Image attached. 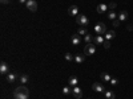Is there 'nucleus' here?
I'll use <instances>...</instances> for the list:
<instances>
[{"instance_id":"nucleus-32","label":"nucleus","mask_w":133,"mask_h":99,"mask_svg":"<svg viewBox=\"0 0 133 99\" xmlns=\"http://www.w3.org/2000/svg\"><path fill=\"white\" fill-rule=\"evenodd\" d=\"M19 2H20L21 4H27V2H28V0H19Z\"/></svg>"},{"instance_id":"nucleus-10","label":"nucleus","mask_w":133,"mask_h":99,"mask_svg":"<svg viewBox=\"0 0 133 99\" xmlns=\"http://www.w3.org/2000/svg\"><path fill=\"white\" fill-rule=\"evenodd\" d=\"M16 79H17V74H15V73H8L7 74V82L8 83H14Z\"/></svg>"},{"instance_id":"nucleus-25","label":"nucleus","mask_w":133,"mask_h":99,"mask_svg":"<svg viewBox=\"0 0 133 99\" xmlns=\"http://www.w3.org/2000/svg\"><path fill=\"white\" fill-rule=\"evenodd\" d=\"M64 57H65L66 61H69V62H71V61H75V56H72L71 53H65V54H64Z\"/></svg>"},{"instance_id":"nucleus-4","label":"nucleus","mask_w":133,"mask_h":99,"mask_svg":"<svg viewBox=\"0 0 133 99\" xmlns=\"http://www.w3.org/2000/svg\"><path fill=\"white\" fill-rule=\"evenodd\" d=\"M96 53V46L93 44H87L85 48H84V54L85 56H92V54Z\"/></svg>"},{"instance_id":"nucleus-2","label":"nucleus","mask_w":133,"mask_h":99,"mask_svg":"<svg viewBox=\"0 0 133 99\" xmlns=\"http://www.w3.org/2000/svg\"><path fill=\"white\" fill-rule=\"evenodd\" d=\"M76 23L81 25V27H87L88 23H89V19H88L85 15H77L76 16Z\"/></svg>"},{"instance_id":"nucleus-17","label":"nucleus","mask_w":133,"mask_h":99,"mask_svg":"<svg viewBox=\"0 0 133 99\" xmlns=\"http://www.w3.org/2000/svg\"><path fill=\"white\" fill-rule=\"evenodd\" d=\"M85 61V57L83 56V54H76L75 56V62H77V63H83Z\"/></svg>"},{"instance_id":"nucleus-13","label":"nucleus","mask_w":133,"mask_h":99,"mask_svg":"<svg viewBox=\"0 0 133 99\" xmlns=\"http://www.w3.org/2000/svg\"><path fill=\"white\" fill-rule=\"evenodd\" d=\"M104 41H105V38H104L101 35H97V36L95 37V40H93V42H95V44H97V45H103Z\"/></svg>"},{"instance_id":"nucleus-27","label":"nucleus","mask_w":133,"mask_h":99,"mask_svg":"<svg viewBox=\"0 0 133 99\" xmlns=\"http://www.w3.org/2000/svg\"><path fill=\"white\" fill-rule=\"evenodd\" d=\"M116 7H117V5H116V3H113V2L108 5V8H109L110 11H115V8H116Z\"/></svg>"},{"instance_id":"nucleus-8","label":"nucleus","mask_w":133,"mask_h":99,"mask_svg":"<svg viewBox=\"0 0 133 99\" xmlns=\"http://www.w3.org/2000/svg\"><path fill=\"white\" fill-rule=\"evenodd\" d=\"M68 15L69 16H77L79 15V8H77V5H71L68 8Z\"/></svg>"},{"instance_id":"nucleus-9","label":"nucleus","mask_w":133,"mask_h":99,"mask_svg":"<svg viewBox=\"0 0 133 99\" xmlns=\"http://www.w3.org/2000/svg\"><path fill=\"white\" fill-rule=\"evenodd\" d=\"M92 89L96 91V93H104L105 91V89H104V86L101 85V83H98V82H96V83H93V86H92Z\"/></svg>"},{"instance_id":"nucleus-23","label":"nucleus","mask_w":133,"mask_h":99,"mask_svg":"<svg viewBox=\"0 0 133 99\" xmlns=\"http://www.w3.org/2000/svg\"><path fill=\"white\" fill-rule=\"evenodd\" d=\"M117 17H118V16L116 15L115 11H110V12L108 13V19H109V20H112V21H113V20H116Z\"/></svg>"},{"instance_id":"nucleus-7","label":"nucleus","mask_w":133,"mask_h":99,"mask_svg":"<svg viewBox=\"0 0 133 99\" xmlns=\"http://www.w3.org/2000/svg\"><path fill=\"white\" fill-rule=\"evenodd\" d=\"M71 42H72V45H75V46H77L81 42V36L80 35H72V37H71Z\"/></svg>"},{"instance_id":"nucleus-12","label":"nucleus","mask_w":133,"mask_h":99,"mask_svg":"<svg viewBox=\"0 0 133 99\" xmlns=\"http://www.w3.org/2000/svg\"><path fill=\"white\" fill-rule=\"evenodd\" d=\"M0 73H2V74H5V75H7V74L9 73V69H8V65H7V63H5L4 61H3L2 63H0Z\"/></svg>"},{"instance_id":"nucleus-11","label":"nucleus","mask_w":133,"mask_h":99,"mask_svg":"<svg viewBox=\"0 0 133 99\" xmlns=\"http://www.w3.org/2000/svg\"><path fill=\"white\" fill-rule=\"evenodd\" d=\"M68 83H69V86L76 87L77 85H79V79H77V77L72 75V77H69V78H68Z\"/></svg>"},{"instance_id":"nucleus-31","label":"nucleus","mask_w":133,"mask_h":99,"mask_svg":"<svg viewBox=\"0 0 133 99\" xmlns=\"http://www.w3.org/2000/svg\"><path fill=\"white\" fill-rule=\"evenodd\" d=\"M2 4H9V0H0Z\"/></svg>"},{"instance_id":"nucleus-26","label":"nucleus","mask_w":133,"mask_h":99,"mask_svg":"<svg viewBox=\"0 0 133 99\" xmlns=\"http://www.w3.org/2000/svg\"><path fill=\"white\" fill-rule=\"evenodd\" d=\"M103 45H104V48H105V49H109V48H110V41L105 40V41H104V44H103Z\"/></svg>"},{"instance_id":"nucleus-20","label":"nucleus","mask_w":133,"mask_h":99,"mask_svg":"<svg viewBox=\"0 0 133 99\" xmlns=\"http://www.w3.org/2000/svg\"><path fill=\"white\" fill-rule=\"evenodd\" d=\"M63 94H64V95H69V94H72V87H71V86H65V87H63Z\"/></svg>"},{"instance_id":"nucleus-24","label":"nucleus","mask_w":133,"mask_h":99,"mask_svg":"<svg viewBox=\"0 0 133 99\" xmlns=\"http://www.w3.org/2000/svg\"><path fill=\"white\" fill-rule=\"evenodd\" d=\"M77 35H80V36H85V35H88V30H87L84 27H81L79 30H77Z\"/></svg>"},{"instance_id":"nucleus-5","label":"nucleus","mask_w":133,"mask_h":99,"mask_svg":"<svg viewBox=\"0 0 133 99\" xmlns=\"http://www.w3.org/2000/svg\"><path fill=\"white\" fill-rule=\"evenodd\" d=\"M25 7L31 11V12H36V11H37V2H36V0H28Z\"/></svg>"},{"instance_id":"nucleus-30","label":"nucleus","mask_w":133,"mask_h":99,"mask_svg":"<svg viewBox=\"0 0 133 99\" xmlns=\"http://www.w3.org/2000/svg\"><path fill=\"white\" fill-rule=\"evenodd\" d=\"M127 30L128 32H133V25H128L127 27Z\"/></svg>"},{"instance_id":"nucleus-18","label":"nucleus","mask_w":133,"mask_h":99,"mask_svg":"<svg viewBox=\"0 0 133 99\" xmlns=\"http://www.w3.org/2000/svg\"><path fill=\"white\" fill-rule=\"evenodd\" d=\"M19 79H20V82L23 83V85H25V83H28V81H29V77H28L27 74H21Z\"/></svg>"},{"instance_id":"nucleus-29","label":"nucleus","mask_w":133,"mask_h":99,"mask_svg":"<svg viewBox=\"0 0 133 99\" xmlns=\"http://www.w3.org/2000/svg\"><path fill=\"white\" fill-rule=\"evenodd\" d=\"M110 85H113V86H116L117 83H118V81L116 79V78H112V79H110V82H109Z\"/></svg>"},{"instance_id":"nucleus-28","label":"nucleus","mask_w":133,"mask_h":99,"mask_svg":"<svg viewBox=\"0 0 133 99\" xmlns=\"http://www.w3.org/2000/svg\"><path fill=\"white\" fill-rule=\"evenodd\" d=\"M112 24H113V27H115V28H117V27L120 25V20H118V19L113 20V21H112Z\"/></svg>"},{"instance_id":"nucleus-6","label":"nucleus","mask_w":133,"mask_h":99,"mask_svg":"<svg viewBox=\"0 0 133 99\" xmlns=\"http://www.w3.org/2000/svg\"><path fill=\"white\" fill-rule=\"evenodd\" d=\"M72 94L76 99H80L81 95H83V91H81V87L79 86H76V87H72Z\"/></svg>"},{"instance_id":"nucleus-22","label":"nucleus","mask_w":133,"mask_h":99,"mask_svg":"<svg viewBox=\"0 0 133 99\" xmlns=\"http://www.w3.org/2000/svg\"><path fill=\"white\" fill-rule=\"evenodd\" d=\"M104 94H105V98H107V99H115V98H116V95H115L113 91H105Z\"/></svg>"},{"instance_id":"nucleus-15","label":"nucleus","mask_w":133,"mask_h":99,"mask_svg":"<svg viewBox=\"0 0 133 99\" xmlns=\"http://www.w3.org/2000/svg\"><path fill=\"white\" fill-rule=\"evenodd\" d=\"M120 21H127V19H128V12L127 11H121V12L118 13V17H117Z\"/></svg>"},{"instance_id":"nucleus-21","label":"nucleus","mask_w":133,"mask_h":99,"mask_svg":"<svg viewBox=\"0 0 133 99\" xmlns=\"http://www.w3.org/2000/svg\"><path fill=\"white\" fill-rule=\"evenodd\" d=\"M93 40H95V38L92 37V35H89V33L84 36V41H85L87 44H92V42H93Z\"/></svg>"},{"instance_id":"nucleus-14","label":"nucleus","mask_w":133,"mask_h":99,"mask_svg":"<svg viewBox=\"0 0 133 99\" xmlns=\"http://www.w3.org/2000/svg\"><path fill=\"white\" fill-rule=\"evenodd\" d=\"M115 36H116L115 30H107V33H105V40L110 41V40H113V38H115Z\"/></svg>"},{"instance_id":"nucleus-3","label":"nucleus","mask_w":133,"mask_h":99,"mask_svg":"<svg viewBox=\"0 0 133 99\" xmlns=\"http://www.w3.org/2000/svg\"><path fill=\"white\" fill-rule=\"evenodd\" d=\"M95 32L97 35H105L107 33V25L104 23H97L95 25Z\"/></svg>"},{"instance_id":"nucleus-1","label":"nucleus","mask_w":133,"mask_h":99,"mask_svg":"<svg viewBox=\"0 0 133 99\" xmlns=\"http://www.w3.org/2000/svg\"><path fill=\"white\" fill-rule=\"evenodd\" d=\"M14 98L15 99H28L29 98V90L25 86H20L14 91Z\"/></svg>"},{"instance_id":"nucleus-16","label":"nucleus","mask_w":133,"mask_h":99,"mask_svg":"<svg viewBox=\"0 0 133 99\" xmlns=\"http://www.w3.org/2000/svg\"><path fill=\"white\" fill-rule=\"evenodd\" d=\"M107 9H108V5H105V4H98V5H97V13H105Z\"/></svg>"},{"instance_id":"nucleus-19","label":"nucleus","mask_w":133,"mask_h":99,"mask_svg":"<svg viewBox=\"0 0 133 99\" xmlns=\"http://www.w3.org/2000/svg\"><path fill=\"white\" fill-rule=\"evenodd\" d=\"M100 78H101L104 82H110V75L109 74H107V73H101V75H100Z\"/></svg>"}]
</instances>
